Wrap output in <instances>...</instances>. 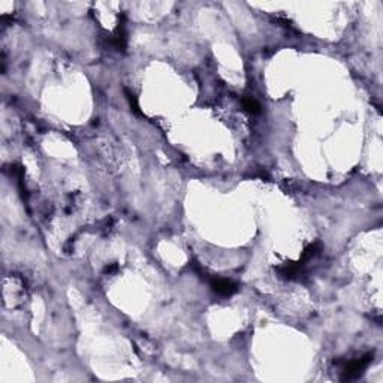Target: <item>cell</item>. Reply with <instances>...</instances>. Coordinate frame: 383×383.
I'll return each instance as SVG.
<instances>
[{"label":"cell","mask_w":383,"mask_h":383,"mask_svg":"<svg viewBox=\"0 0 383 383\" xmlns=\"http://www.w3.org/2000/svg\"><path fill=\"white\" fill-rule=\"evenodd\" d=\"M371 361H373V353H367L363 358H358V359H353V361L347 363L343 367V380L358 379L364 373V370L370 365Z\"/></svg>","instance_id":"cell-1"},{"label":"cell","mask_w":383,"mask_h":383,"mask_svg":"<svg viewBox=\"0 0 383 383\" xmlns=\"http://www.w3.org/2000/svg\"><path fill=\"white\" fill-rule=\"evenodd\" d=\"M211 289L220 297H231L238 290V286L232 280L226 279H216L211 282Z\"/></svg>","instance_id":"cell-2"},{"label":"cell","mask_w":383,"mask_h":383,"mask_svg":"<svg viewBox=\"0 0 383 383\" xmlns=\"http://www.w3.org/2000/svg\"><path fill=\"white\" fill-rule=\"evenodd\" d=\"M242 106L245 108V111H249L250 114H259V112H261V105L253 98H244L242 99Z\"/></svg>","instance_id":"cell-3"},{"label":"cell","mask_w":383,"mask_h":383,"mask_svg":"<svg viewBox=\"0 0 383 383\" xmlns=\"http://www.w3.org/2000/svg\"><path fill=\"white\" fill-rule=\"evenodd\" d=\"M129 98V102H130V106L133 108L135 112H140V106H138V102H137V98H135L133 95H127Z\"/></svg>","instance_id":"cell-4"}]
</instances>
